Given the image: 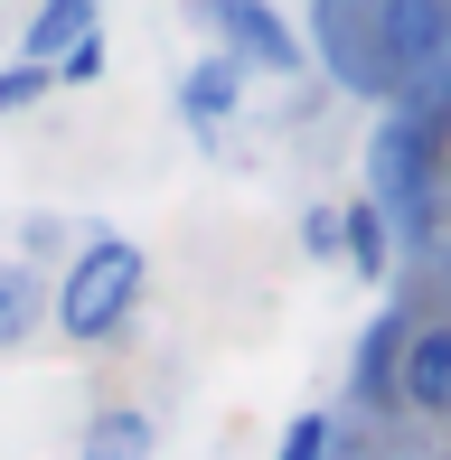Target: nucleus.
I'll return each mask as SVG.
<instances>
[{
  "instance_id": "nucleus-8",
  "label": "nucleus",
  "mask_w": 451,
  "mask_h": 460,
  "mask_svg": "<svg viewBox=\"0 0 451 460\" xmlns=\"http://www.w3.org/2000/svg\"><path fill=\"white\" fill-rule=\"evenodd\" d=\"M339 244H348V263H358V273H385V217H376V207L339 217Z\"/></svg>"
},
{
  "instance_id": "nucleus-12",
  "label": "nucleus",
  "mask_w": 451,
  "mask_h": 460,
  "mask_svg": "<svg viewBox=\"0 0 451 460\" xmlns=\"http://www.w3.org/2000/svg\"><path fill=\"white\" fill-rule=\"evenodd\" d=\"M57 75H66V85H94V75H104V38H85L75 57H57Z\"/></svg>"
},
{
  "instance_id": "nucleus-2",
  "label": "nucleus",
  "mask_w": 451,
  "mask_h": 460,
  "mask_svg": "<svg viewBox=\"0 0 451 460\" xmlns=\"http://www.w3.org/2000/svg\"><path fill=\"white\" fill-rule=\"evenodd\" d=\"M367 179H376L367 207H423V188H433V132H423L414 113H395L367 141Z\"/></svg>"
},
{
  "instance_id": "nucleus-7",
  "label": "nucleus",
  "mask_w": 451,
  "mask_h": 460,
  "mask_svg": "<svg viewBox=\"0 0 451 460\" xmlns=\"http://www.w3.org/2000/svg\"><path fill=\"white\" fill-rule=\"evenodd\" d=\"M29 329H38V273L0 263V348H29Z\"/></svg>"
},
{
  "instance_id": "nucleus-11",
  "label": "nucleus",
  "mask_w": 451,
  "mask_h": 460,
  "mask_svg": "<svg viewBox=\"0 0 451 460\" xmlns=\"http://www.w3.org/2000/svg\"><path fill=\"white\" fill-rule=\"evenodd\" d=\"M282 460H330V413H301V423L282 432Z\"/></svg>"
},
{
  "instance_id": "nucleus-4",
  "label": "nucleus",
  "mask_w": 451,
  "mask_h": 460,
  "mask_svg": "<svg viewBox=\"0 0 451 460\" xmlns=\"http://www.w3.org/2000/svg\"><path fill=\"white\" fill-rule=\"evenodd\" d=\"M217 29L235 38V57H254V66H282V75L301 66V48H292V29H282L273 10H254V0H226V10H217Z\"/></svg>"
},
{
  "instance_id": "nucleus-5",
  "label": "nucleus",
  "mask_w": 451,
  "mask_h": 460,
  "mask_svg": "<svg viewBox=\"0 0 451 460\" xmlns=\"http://www.w3.org/2000/svg\"><path fill=\"white\" fill-rule=\"evenodd\" d=\"M85 38H104V29H94V10H85V0H57V10H38V19H29V38H19V48H29V66H48V75H57V57H75Z\"/></svg>"
},
{
  "instance_id": "nucleus-6",
  "label": "nucleus",
  "mask_w": 451,
  "mask_h": 460,
  "mask_svg": "<svg viewBox=\"0 0 451 460\" xmlns=\"http://www.w3.org/2000/svg\"><path fill=\"white\" fill-rule=\"evenodd\" d=\"M376 38H385V57H395V66H423V57H433V38H442V10H414V0H404V10H376Z\"/></svg>"
},
{
  "instance_id": "nucleus-9",
  "label": "nucleus",
  "mask_w": 451,
  "mask_h": 460,
  "mask_svg": "<svg viewBox=\"0 0 451 460\" xmlns=\"http://www.w3.org/2000/svg\"><path fill=\"white\" fill-rule=\"evenodd\" d=\"M226 103H235V66H198V75H189V113H198V122H217Z\"/></svg>"
},
{
  "instance_id": "nucleus-3",
  "label": "nucleus",
  "mask_w": 451,
  "mask_h": 460,
  "mask_svg": "<svg viewBox=\"0 0 451 460\" xmlns=\"http://www.w3.org/2000/svg\"><path fill=\"white\" fill-rule=\"evenodd\" d=\"M404 404L451 413V329H404Z\"/></svg>"
},
{
  "instance_id": "nucleus-14",
  "label": "nucleus",
  "mask_w": 451,
  "mask_h": 460,
  "mask_svg": "<svg viewBox=\"0 0 451 460\" xmlns=\"http://www.w3.org/2000/svg\"><path fill=\"white\" fill-rule=\"evenodd\" d=\"M104 442H113V460H132L141 451V413H104Z\"/></svg>"
},
{
  "instance_id": "nucleus-13",
  "label": "nucleus",
  "mask_w": 451,
  "mask_h": 460,
  "mask_svg": "<svg viewBox=\"0 0 451 460\" xmlns=\"http://www.w3.org/2000/svg\"><path fill=\"white\" fill-rule=\"evenodd\" d=\"M301 244H311V254H339V217H330V207H311V217H301Z\"/></svg>"
},
{
  "instance_id": "nucleus-10",
  "label": "nucleus",
  "mask_w": 451,
  "mask_h": 460,
  "mask_svg": "<svg viewBox=\"0 0 451 460\" xmlns=\"http://www.w3.org/2000/svg\"><path fill=\"white\" fill-rule=\"evenodd\" d=\"M38 94H48V66H29V57L0 66V113H19V103H38Z\"/></svg>"
},
{
  "instance_id": "nucleus-1",
  "label": "nucleus",
  "mask_w": 451,
  "mask_h": 460,
  "mask_svg": "<svg viewBox=\"0 0 451 460\" xmlns=\"http://www.w3.org/2000/svg\"><path fill=\"white\" fill-rule=\"evenodd\" d=\"M141 301V244H122V235H94L85 254L66 263V282H57V329L66 339H113L122 329V310Z\"/></svg>"
}]
</instances>
